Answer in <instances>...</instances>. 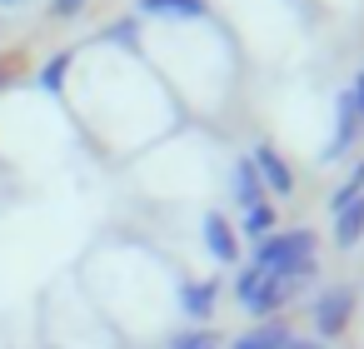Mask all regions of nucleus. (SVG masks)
I'll use <instances>...</instances> for the list:
<instances>
[{
	"instance_id": "f257e3e1",
	"label": "nucleus",
	"mask_w": 364,
	"mask_h": 349,
	"mask_svg": "<svg viewBox=\"0 0 364 349\" xmlns=\"http://www.w3.org/2000/svg\"><path fill=\"white\" fill-rule=\"evenodd\" d=\"M314 249H319L314 230H274V235H264L255 245L250 264L264 269V274H284V279H304L309 284L314 279Z\"/></svg>"
},
{
	"instance_id": "f03ea898",
	"label": "nucleus",
	"mask_w": 364,
	"mask_h": 349,
	"mask_svg": "<svg viewBox=\"0 0 364 349\" xmlns=\"http://www.w3.org/2000/svg\"><path fill=\"white\" fill-rule=\"evenodd\" d=\"M304 289V279H284V274H264V269H255V264H245L240 274H235V304L245 309V314H255V319H269V314H279L294 294Z\"/></svg>"
},
{
	"instance_id": "7ed1b4c3",
	"label": "nucleus",
	"mask_w": 364,
	"mask_h": 349,
	"mask_svg": "<svg viewBox=\"0 0 364 349\" xmlns=\"http://www.w3.org/2000/svg\"><path fill=\"white\" fill-rule=\"evenodd\" d=\"M309 319H314V339H339L354 319V289L349 284H329L314 294L309 304Z\"/></svg>"
},
{
	"instance_id": "20e7f679",
	"label": "nucleus",
	"mask_w": 364,
	"mask_h": 349,
	"mask_svg": "<svg viewBox=\"0 0 364 349\" xmlns=\"http://www.w3.org/2000/svg\"><path fill=\"white\" fill-rule=\"evenodd\" d=\"M250 165L259 170V185H264V195H294V165L269 145V140H259L255 150H250Z\"/></svg>"
},
{
	"instance_id": "39448f33",
	"label": "nucleus",
	"mask_w": 364,
	"mask_h": 349,
	"mask_svg": "<svg viewBox=\"0 0 364 349\" xmlns=\"http://www.w3.org/2000/svg\"><path fill=\"white\" fill-rule=\"evenodd\" d=\"M200 245L215 264H235L240 259V230L220 215V210H205L200 215Z\"/></svg>"
},
{
	"instance_id": "423d86ee",
	"label": "nucleus",
	"mask_w": 364,
	"mask_h": 349,
	"mask_svg": "<svg viewBox=\"0 0 364 349\" xmlns=\"http://www.w3.org/2000/svg\"><path fill=\"white\" fill-rule=\"evenodd\" d=\"M359 130H364V115L354 110L349 90H339V100H334V135H329V145H324V160L349 155V150H354V140H359Z\"/></svg>"
},
{
	"instance_id": "0eeeda50",
	"label": "nucleus",
	"mask_w": 364,
	"mask_h": 349,
	"mask_svg": "<svg viewBox=\"0 0 364 349\" xmlns=\"http://www.w3.org/2000/svg\"><path fill=\"white\" fill-rule=\"evenodd\" d=\"M215 304H220V279H185V284H180V309H185V319L210 324Z\"/></svg>"
},
{
	"instance_id": "6e6552de",
	"label": "nucleus",
	"mask_w": 364,
	"mask_h": 349,
	"mask_svg": "<svg viewBox=\"0 0 364 349\" xmlns=\"http://www.w3.org/2000/svg\"><path fill=\"white\" fill-rule=\"evenodd\" d=\"M230 200H235L240 210H250V205L264 200V185H259V170L250 165V155H240V160L230 165Z\"/></svg>"
},
{
	"instance_id": "1a4fd4ad",
	"label": "nucleus",
	"mask_w": 364,
	"mask_h": 349,
	"mask_svg": "<svg viewBox=\"0 0 364 349\" xmlns=\"http://www.w3.org/2000/svg\"><path fill=\"white\" fill-rule=\"evenodd\" d=\"M289 324H279V319H264V324H255V329H245V334H235L225 349H289Z\"/></svg>"
},
{
	"instance_id": "9d476101",
	"label": "nucleus",
	"mask_w": 364,
	"mask_h": 349,
	"mask_svg": "<svg viewBox=\"0 0 364 349\" xmlns=\"http://www.w3.org/2000/svg\"><path fill=\"white\" fill-rule=\"evenodd\" d=\"M140 16H160V21H200L210 16L205 0H140Z\"/></svg>"
},
{
	"instance_id": "9b49d317",
	"label": "nucleus",
	"mask_w": 364,
	"mask_h": 349,
	"mask_svg": "<svg viewBox=\"0 0 364 349\" xmlns=\"http://www.w3.org/2000/svg\"><path fill=\"white\" fill-rule=\"evenodd\" d=\"M359 240H364V195L334 215V245H339V249H354Z\"/></svg>"
},
{
	"instance_id": "f8f14e48",
	"label": "nucleus",
	"mask_w": 364,
	"mask_h": 349,
	"mask_svg": "<svg viewBox=\"0 0 364 349\" xmlns=\"http://www.w3.org/2000/svg\"><path fill=\"white\" fill-rule=\"evenodd\" d=\"M274 225H279V210L269 205V200H259V205H250V210H240V230H245V240H264V235H274Z\"/></svg>"
},
{
	"instance_id": "ddd939ff",
	"label": "nucleus",
	"mask_w": 364,
	"mask_h": 349,
	"mask_svg": "<svg viewBox=\"0 0 364 349\" xmlns=\"http://www.w3.org/2000/svg\"><path fill=\"white\" fill-rule=\"evenodd\" d=\"M65 75H70V50H60V55H50L41 70H36V85L46 90V95H60L65 90Z\"/></svg>"
},
{
	"instance_id": "4468645a",
	"label": "nucleus",
	"mask_w": 364,
	"mask_h": 349,
	"mask_svg": "<svg viewBox=\"0 0 364 349\" xmlns=\"http://www.w3.org/2000/svg\"><path fill=\"white\" fill-rule=\"evenodd\" d=\"M165 349H220V334L210 324H195V329H180L165 339Z\"/></svg>"
},
{
	"instance_id": "2eb2a0df",
	"label": "nucleus",
	"mask_w": 364,
	"mask_h": 349,
	"mask_svg": "<svg viewBox=\"0 0 364 349\" xmlns=\"http://www.w3.org/2000/svg\"><path fill=\"white\" fill-rule=\"evenodd\" d=\"M100 41H105V45H125V50H135V45H140V21H135V16H120V21H110V26L100 31Z\"/></svg>"
},
{
	"instance_id": "dca6fc26",
	"label": "nucleus",
	"mask_w": 364,
	"mask_h": 349,
	"mask_svg": "<svg viewBox=\"0 0 364 349\" xmlns=\"http://www.w3.org/2000/svg\"><path fill=\"white\" fill-rule=\"evenodd\" d=\"M85 6H90V0H50V11H55V16H80Z\"/></svg>"
},
{
	"instance_id": "f3484780",
	"label": "nucleus",
	"mask_w": 364,
	"mask_h": 349,
	"mask_svg": "<svg viewBox=\"0 0 364 349\" xmlns=\"http://www.w3.org/2000/svg\"><path fill=\"white\" fill-rule=\"evenodd\" d=\"M349 100H354V110L364 115V70H359V75L349 80Z\"/></svg>"
},
{
	"instance_id": "a211bd4d",
	"label": "nucleus",
	"mask_w": 364,
	"mask_h": 349,
	"mask_svg": "<svg viewBox=\"0 0 364 349\" xmlns=\"http://www.w3.org/2000/svg\"><path fill=\"white\" fill-rule=\"evenodd\" d=\"M289 349H329L324 339H309V334H289Z\"/></svg>"
},
{
	"instance_id": "6ab92c4d",
	"label": "nucleus",
	"mask_w": 364,
	"mask_h": 349,
	"mask_svg": "<svg viewBox=\"0 0 364 349\" xmlns=\"http://www.w3.org/2000/svg\"><path fill=\"white\" fill-rule=\"evenodd\" d=\"M11 85V65H0V90H6Z\"/></svg>"
},
{
	"instance_id": "aec40b11",
	"label": "nucleus",
	"mask_w": 364,
	"mask_h": 349,
	"mask_svg": "<svg viewBox=\"0 0 364 349\" xmlns=\"http://www.w3.org/2000/svg\"><path fill=\"white\" fill-rule=\"evenodd\" d=\"M0 6H6V11H16V6H26V0H0Z\"/></svg>"
},
{
	"instance_id": "412c9836",
	"label": "nucleus",
	"mask_w": 364,
	"mask_h": 349,
	"mask_svg": "<svg viewBox=\"0 0 364 349\" xmlns=\"http://www.w3.org/2000/svg\"><path fill=\"white\" fill-rule=\"evenodd\" d=\"M46 349H55V344H46Z\"/></svg>"
}]
</instances>
